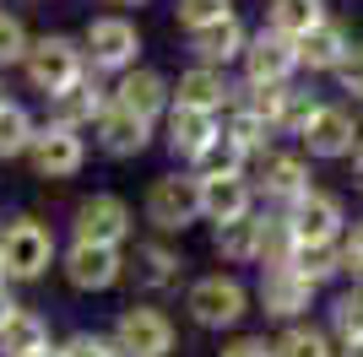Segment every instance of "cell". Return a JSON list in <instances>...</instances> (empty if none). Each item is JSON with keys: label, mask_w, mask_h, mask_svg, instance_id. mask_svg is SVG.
Here are the masks:
<instances>
[{"label": "cell", "mask_w": 363, "mask_h": 357, "mask_svg": "<svg viewBox=\"0 0 363 357\" xmlns=\"http://www.w3.org/2000/svg\"><path fill=\"white\" fill-rule=\"evenodd\" d=\"M22 163H28L33 178H44V184H65V178H76L82 168H87V135H82V130H65V125H49V119H44Z\"/></svg>", "instance_id": "9a60e30c"}, {"label": "cell", "mask_w": 363, "mask_h": 357, "mask_svg": "<svg viewBox=\"0 0 363 357\" xmlns=\"http://www.w3.org/2000/svg\"><path fill=\"white\" fill-rule=\"evenodd\" d=\"M184 314H190L196 330L233 336L255 314V287L244 282L239 271H201V276L184 282Z\"/></svg>", "instance_id": "6da1fadb"}, {"label": "cell", "mask_w": 363, "mask_h": 357, "mask_svg": "<svg viewBox=\"0 0 363 357\" xmlns=\"http://www.w3.org/2000/svg\"><path fill=\"white\" fill-rule=\"evenodd\" d=\"M114 103L152 119V125H163V114L174 108V81L157 65H130L125 76H114Z\"/></svg>", "instance_id": "44dd1931"}, {"label": "cell", "mask_w": 363, "mask_h": 357, "mask_svg": "<svg viewBox=\"0 0 363 357\" xmlns=\"http://www.w3.org/2000/svg\"><path fill=\"white\" fill-rule=\"evenodd\" d=\"M288 211V222H293V233H298V244H342V233L352 227V217H347V200L342 195H331V190H309V195H298L293 206H282Z\"/></svg>", "instance_id": "ac0fdd59"}, {"label": "cell", "mask_w": 363, "mask_h": 357, "mask_svg": "<svg viewBox=\"0 0 363 357\" xmlns=\"http://www.w3.org/2000/svg\"><path fill=\"white\" fill-rule=\"evenodd\" d=\"M325 330L336 341H363V282H342L325 293Z\"/></svg>", "instance_id": "4316f807"}, {"label": "cell", "mask_w": 363, "mask_h": 357, "mask_svg": "<svg viewBox=\"0 0 363 357\" xmlns=\"http://www.w3.org/2000/svg\"><path fill=\"white\" fill-rule=\"evenodd\" d=\"M71 238H87V244H114V249H130L136 244V211L130 200L114 190H92L71 206Z\"/></svg>", "instance_id": "30bf717a"}, {"label": "cell", "mask_w": 363, "mask_h": 357, "mask_svg": "<svg viewBox=\"0 0 363 357\" xmlns=\"http://www.w3.org/2000/svg\"><path fill=\"white\" fill-rule=\"evenodd\" d=\"M174 103H190V108H206V114L223 119L228 108L239 103V76L223 71V65H184L179 81H174Z\"/></svg>", "instance_id": "ffe728a7"}, {"label": "cell", "mask_w": 363, "mask_h": 357, "mask_svg": "<svg viewBox=\"0 0 363 357\" xmlns=\"http://www.w3.org/2000/svg\"><path fill=\"white\" fill-rule=\"evenodd\" d=\"M223 130L233 135V141H239V147L250 152V157H260L266 147H277V130H272V119L260 114L255 103H244V98H239V103H233V108L223 114Z\"/></svg>", "instance_id": "f546056e"}, {"label": "cell", "mask_w": 363, "mask_h": 357, "mask_svg": "<svg viewBox=\"0 0 363 357\" xmlns=\"http://www.w3.org/2000/svg\"><path fill=\"white\" fill-rule=\"evenodd\" d=\"M22 76H28V87L38 92V98H55V92H65L71 81L87 76V49H82V38H71V33H33Z\"/></svg>", "instance_id": "277c9868"}, {"label": "cell", "mask_w": 363, "mask_h": 357, "mask_svg": "<svg viewBox=\"0 0 363 357\" xmlns=\"http://www.w3.org/2000/svg\"><path fill=\"white\" fill-rule=\"evenodd\" d=\"M0 266H6V282H44L49 266H60V238L44 217H11V222H0Z\"/></svg>", "instance_id": "7a4b0ae2"}, {"label": "cell", "mask_w": 363, "mask_h": 357, "mask_svg": "<svg viewBox=\"0 0 363 357\" xmlns=\"http://www.w3.org/2000/svg\"><path fill=\"white\" fill-rule=\"evenodd\" d=\"M141 222L152 227V233H190L196 222H206V211H201V178L190 174V168H168V174H157L147 184V195H141Z\"/></svg>", "instance_id": "3957f363"}, {"label": "cell", "mask_w": 363, "mask_h": 357, "mask_svg": "<svg viewBox=\"0 0 363 357\" xmlns=\"http://www.w3.org/2000/svg\"><path fill=\"white\" fill-rule=\"evenodd\" d=\"M342 276L363 282V217H352V227L342 233Z\"/></svg>", "instance_id": "f35d334b"}, {"label": "cell", "mask_w": 363, "mask_h": 357, "mask_svg": "<svg viewBox=\"0 0 363 357\" xmlns=\"http://www.w3.org/2000/svg\"><path fill=\"white\" fill-rule=\"evenodd\" d=\"M92 147L104 152L108 163H136V157H147L157 147V125L130 114V108H120V103H108L104 119L92 125Z\"/></svg>", "instance_id": "2e32d148"}, {"label": "cell", "mask_w": 363, "mask_h": 357, "mask_svg": "<svg viewBox=\"0 0 363 357\" xmlns=\"http://www.w3.org/2000/svg\"><path fill=\"white\" fill-rule=\"evenodd\" d=\"M250 22L244 16H228V22H212V28H196L184 33V55L196 65H223V71H239L244 49H250Z\"/></svg>", "instance_id": "7402d4cb"}, {"label": "cell", "mask_w": 363, "mask_h": 357, "mask_svg": "<svg viewBox=\"0 0 363 357\" xmlns=\"http://www.w3.org/2000/svg\"><path fill=\"white\" fill-rule=\"evenodd\" d=\"M331 16V0H266V28L288 33V38H303V33Z\"/></svg>", "instance_id": "4dcf8cb0"}, {"label": "cell", "mask_w": 363, "mask_h": 357, "mask_svg": "<svg viewBox=\"0 0 363 357\" xmlns=\"http://www.w3.org/2000/svg\"><path fill=\"white\" fill-rule=\"evenodd\" d=\"M114 103V81L98 71H87L82 81H71L65 92H55V98H44L49 108V125H65V130H82L87 135L98 119H104V108Z\"/></svg>", "instance_id": "e0dca14e"}, {"label": "cell", "mask_w": 363, "mask_h": 357, "mask_svg": "<svg viewBox=\"0 0 363 357\" xmlns=\"http://www.w3.org/2000/svg\"><path fill=\"white\" fill-rule=\"evenodd\" d=\"M212 254L223 266H260V211L255 217H239V222H217Z\"/></svg>", "instance_id": "d4e9b609"}, {"label": "cell", "mask_w": 363, "mask_h": 357, "mask_svg": "<svg viewBox=\"0 0 363 357\" xmlns=\"http://www.w3.org/2000/svg\"><path fill=\"white\" fill-rule=\"evenodd\" d=\"M125 282L136 287L141 298H163V293H179L184 287V254L174 238L152 233V238H136L125 249Z\"/></svg>", "instance_id": "8fae6325"}, {"label": "cell", "mask_w": 363, "mask_h": 357, "mask_svg": "<svg viewBox=\"0 0 363 357\" xmlns=\"http://www.w3.org/2000/svg\"><path fill=\"white\" fill-rule=\"evenodd\" d=\"M217 357H277V352H272V341H266V336H228Z\"/></svg>", "instance_id": "ab89813d"}, {"label": "cell", "mask_w": 363, "mask_h": 357, "mask_svg": "<svg viewBox=\"0 0 363 357\" xmlns=\"http://www.w3.org/2000/svg\"><path fill=\"white\" fill-rule=\"evenodd\" d=\"M114 346L125 357H174L179 352V325L168 319V309L157 303H125L114 314V325H108Z\"/></svg>", "instance_id": "9c48e42d"}, {"label": "cell", "mask_w": 363, "mask_h": 357, "mask_svg": "<svg viewBox=\"0 0 363 357\" xmlns=\"http://www.w3.org/2000/svg\"><path fill=\"white\" fill-rule=\"evenodd\" d=\"M293 147H303L309 163H347L352 152L363 147V108L342 103V98H325Z\"/></svg>", "instance_id": "5b68a950"}, {"label": "cell", "mask_w": 363, "mask_h": 357, "mask_svg": "<svg viewBox=\"0 0 363 357\" xmlns=\"http://www.w3.org/2000/svg\"><path fill=\"white\" fill-rule=\"evenodd\" d=\"M16 309H22V303L11 298V282H6V287H0V330H6V319H11Z\"/></svg>", "instance_id": "60d3db41"}, {"label": "cell", "mask_w": 363, "mask_h": 357, "mask_svg": "<svg viewBox=\"0 0 363 357\" xmlns=\"http://www.w3.org/2000/svg\"><path fill=\"white\" fill-rule=\"evenodd\" d=\"M250 163H255V157H250L228 130H217L212 141L201 147V157L190 163V174L196 178H233V174H250Z\"/></svg>", "instance_id": "f1b7e54d"}, {"label": "cell", "mask_w": 363, "mask_h": 357, "mask_svg": "<svg viewBox=\"0 0 363 357\" xmlns=\"http://www.w3.org/2000/svg\"><path fill=\"white\" fill-rule=\"evenodd\" d=\"M347 168H352V190H363V147L347 157Z\"/></svg>", "instance_id": "b9f144b4"}, {"label": "cell", "mask_w": 363, "mask_h": 357, "mask_svg": "<svg viewBox=\"0 0 363 357\" xmlns=\"http://www.w3.org/2000/svg\"><path fill=\"white\" fill-rule=\"evenodd\" d=\"M239 98H244V103H255L260 114L272 119L277 141H298L303 125L315 119V108L325 103L309 81H288V87H244V81H239Z\"/></svg>", "instance_id": "5bb4252c"}, {"label": "cell", "mask_w": 363, "mask_h": 357, "mask_svg": "<svg viewBox=\"0 0 363 357\" xmlns=\"http://www.w3.org/2000/svg\"><path fill=\"white\" fill-rule=\"evenodd\" d=\"M217 130H223V119H217V114L190 108V103H174V108L163 114V125H157V141H163V152H168L179 168H190V163L201 157V147H206Z\"/></svg>", "instance_id": "d6986e66"}, {"label": "cell", "mask_w": 363, "mask_h": 357, "mask_svg": "<svg viewBox=\"0 0 363 357\" xmlns=\"http://www.w3.org/2000/svg\"><path fill=\"white\" fill-rule=\"evenodd\" d=\"M250 184H255L260 206H293L298 195L315 190V168H309V157H303V147H266L250 163Z\"/></svg>", "instance_id": "ba28073f"}, {"label": "cell", "mask_w": 363, "mask_h": 357, "mask_svg": "<svg viewBox=\"0 0 363 357\" xmlns=\"http://www.w3.org/2000/svg\"><path fill=\"white\" fill-rule=\"evenodd\" d=\"M288 266H298L320 293H331V287L347 282V276H342V244H298V254H293Z\"/></svg>", "instance_id": "d6a6232c"}, {"label": "cell", "mask_w": 363, "mask_h": 357, "mask_svg": "<svg viewBox=\"0 0 363 357\" xmlns=\"http://www.w3.org/2000/svg\"><path fill=\"white\" fill-rule=\"evenodd\" d=\"M201 211L206 222H239V217H255L260 211V195L250 184V174H233V178H201Z\"/></svg>", "instance_id": "cb8c5ba5"}, {"label": "cell", "mask_w": 363, "mask_h": 357, "mask_svg": "<svg viewBox=\"0 0 363 357\" xmlns=\"http://www.w3.org/2000/svg\"><path fill=\"white\" fill-rule=\"evenodd\" d=\"M108 6H120V11H130V6H147V0H108Z\"/></svg>", "instance_id": "ee69618b"}, {"label": "cell", "mask_w": 363, "mask_h": 357, "mask_svg": "<svg viewBox=\"0 0 363 357\" xmlns=\"http://www.w3.org/2000/svg\"><path fill=\"white\" fill-rule=\"evenodd\" d=\"M60 357H125V352L114 346V336H104V330H76V336L60 341Z\"/></svg>", "instance_id": "8d00e7d4"}, {"label": "cell", "mask_w": 363, "mask_h": 357, "mask_svg": "<svg viewBox=\"0 0 363 357\" xmlns=\"http://www.w3.org/2000/svg\"><path fill=\"white\" fill-rule=\"evenodd\" d=\"M342 357H363V341H347V346H342Z\"/></svg>", "instance_id": "7bdbcfd3"}, {"label": "cell", "mask_w": 363, "mask_h": 357, "mask_svg": "<svg viewBox=\"0 0 363 357\" xmlns=\"http://www.w3.org/2000/svg\"><path fill=\"white\" fill-rule=\"evenodd\" d=\"M33 135H38V119H33L28 103H6L0 108V163H16V157H28Z\"/></svg>", "instance_id": "836d02e7"}, {"label": "cell", "mask_w": 363, "mask_h": 357, "mask_svg": "<svg viewBox=\"0 0 363 357\" xmlns=\"http://www.w3.org/2000/svg\"><path fill=\"white\" fill-rule=\"evenodd\" d=\"M6 103H11V98H6V71H0V108H6Z\"/></svg>", "instance_id": "f6af8a7d"}, {"label": "cell", "mask_w": 363, "mask_h": 357, "mask_svg": "<svg viewBox=\"0 0 363 357\" xmlns=\"http://www.w3.org/2000/svg\"><path fill=\"white\" fill-rule=\"evenodd\" d=\"M320 298L325 293L298 266H260V276H255V314H266L277 330L309 319V309H320Z\"/></svg>", "instance_id": "52a82bcc"}, {"label": "cell", "mask_w": 363, "mask_h": 357, "mask_svg": "<svg viewBox=\"0 0 363 357\" xmlns=\"http://www.w3.org/2000/svg\"><path fill=\"white\" fill-rule=\"evenodd\" d=\"M298 254V233H293L282 206H260V266H288Z\"/></svg>", "instance_id": "1f68e13d"}, {"label": "cell", "mask_w": 363, "mask_h": 357, "mask_svg": "<svg viewBox=\"0 0 363 357\" xmlns=\"http://www.w3.org/2000/svg\"><path fill=\"white\" fill-rule=\"evenodd\" d=\"M272 352L277 357H342V341H336L331 330H325V319H298V325H282L272 336Z\"/></svg>", "instance_id": "484cf974"}, {"label": "cell", "mask_w": 363, "mask_h": 357, "mask_svg": "<svg viewBox=\"0 0 363 357\" xmlns=\"http://www.w3.org/2000/svg\"><path fill=\"white\" fill-rule=\"evenodd\" d=\"M303 65H298V38H288V33H277L260 22L255 33H250V49H244L239 60V81L244 87H288V81H298Z\"/></svg>", "instance_id": "7c38bea8"}, {"label": "cell", "mask_w": 363, "mask_h": 357, "mask_svg": "<svg viewBox=\"0 0 363 357\" xmlns=\"http://www.w3.org/2000/svg\"><path fill=\"white\" fill-rule=\"evenodd\" d=\"M82 49H87V71L98 76H125L130 65H141V28L125 11H98L82 28Z\"/></svg>", "instance_id": "8992f818"}, {"label": "cell", "mask_w": 363, "mask_h": 357, "mask_svg": "<svg viewBox=\"0 0 363 357\" xmlns=\"http://www.w3.org/2000/svg\"><path fill=\"white\" fill-rule=\"evenodd\" d=\"M28 49H33L28 22H22L16 11H6V6H0V71H22Z\"/></svg>", "instance_id": "d590c367"}, {"label": "cell", "mask_w": 363, "mask_h": 357, "mask_svg": "<svg viewBox=\"0 0 363 357\" xmlns=\"http://www.w3.org/2000/svg\"><path fill=\"white\" fill-rule=\"evenodd\" d=\"M33 357H60V341H55V346H49V352H33Z\"/></svg>", "instance_id": "bcb514c9"}, {"label": "cell", "mask_w": 363, "mask_h": 357, "mask_svg": "<svg viewBox=\"0 0 363 357\" xmlns=\"http://www.w3.org/2000/svg\"><path fill=\"white\" fill-rule=\"evenodd\" d=\"M352 28L342 22V16H325V22H315V28L298 38V65H303V76H336L342 65H347V55H352Z\"/></svg>", "instance_id": "603a6c76"}, {"label": "cell", "mask_w": 363, "mask_h": 357, "mask_svg": "<svg viewBox=\"0 0 363 357\" xmlns=\"http://www.w3.org/2000/svg\"><path fill=\"white\" fill-rule=\"evenodd\" d=\"M228 16H239V0H174V22H179V33L212 28V22H228Z\"/></svg>", "instance_id": "e575fe53"}, {"label": "cell", "mask_w": 363, "mask_h": 357, "mask_svg": "<svg viewBox=\"0 0 363 357\" xmlns=\"http://www.w3.org/2000/svg\"><path fill=\"white\" fill-rule=\"evenodd\" d=\"M0 287H6V266H0Z\"/></svg>", "instance_id": "7dc6e473"}, {"label": "cell", "mask_w": 363, "mask_h": 357, "mask_svg": "<svg viewBox=\"0 0 363 357\" xmlns=\"http://www.w3.org/2000/svg\"><path fill=\"white\" fill-rule=\"evenodd\" d=\"M49 346H55V336H49V319L38 309H16L0 330V357H33Z\"/></svg>", "instance_id": "83f0119b"}, {"label": "cell", "mask_w": 363, "mask_h": 357, "mask_svg": "<svg viewBox=\"0 0 363 357\" xmlns=\"http://www.w3.org/2000/svg\"><path fill=\"white\" fill-rule=\"evenodd\" d=\"M60 276L71 293H114L125 282V249L114 244H87V238H71L60 249Z\"/></svg>", "instance_id": "4fadbf2b"}, {"label": "cell", "mask_w": 363, "mask_h": 357, "mask_svg": "<svg viewBox=\"0 0 363 357\" xmlns=\"http://www.w3.org/2000/svg\"><path fill=\"white\" fill-rule=\"evenodd\" d=\"M336 81V92H342V103H352V108H363V38L352 44V55H347V65L331 76Z\"/></svg>", "instance_id": "74e56055"}]
</instances>
